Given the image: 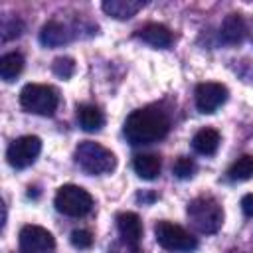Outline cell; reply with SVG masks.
Segmentation results:
<instances>
[{
    "instance_id": "cell-24",
    "label": "cell",
    "mask_w": 253,
    "mask_h": 253,
    "mask_svg": "<svg viewBox=\"0 0 253 253\" xmlns=\"http://www.w3.org/2000/svg\"><path fill=\"white\" fill-rule=\"evenodd\" d=\"M241 210H243L245 215L253 217V194H247V196L241 198Z\"/></svg>"
},
{
    "instance_id": "cell-17",
    "label": "cell",
    "mask_w": 253,
    "mask_h": 253,
    "mask_svg": "<svg viewBox=\"0 0 253 253\" xmlns=\"http://www.w3.org/2000/svg\"><path fill=\"white\" fill-rule=\"evenodd\" d=\"M77 119H79L81 128L87 132H95L105 125V115L95 105H81L77 109Z\"/></svg>"
},
{
    "instance_id": "cell-23",
    "label": "cell",
    "mask_w": 253,
    "mask_h": 253,
    "mask_svg": "<svg viewBox=\"0 0 253 253\" xmlns=\"http://www.w3.org/2000/svg\"><path fill=\"white\" fill-rule=\"evenodd\" d=\"M22 34V22L20 20H10V24L6 22L4 26H2V40L6 42V40H10V38H18Z\"/></svg>"
},
{
    "instance_id": "cell-22",
    "label": "cell",
    "mask_w": 253,
    "mask_h": 253,
    "mask_svg": "<svg viewBox=\"0 0 253 253\" xmlns=\"http://www.w3.org/2000/svg\"><path fill=\"white\" fill-rule=\"evenodd\" d=\"M69 241H71V245L77 247V249H89V247L93 245V235H91V231H87V229H75V231H71Z\"/></svg>"
},
{
    "instance_id": "cell-4",
    "label": "cell",
    "mask_w": 253,
    "mask_h": 253,
    "mask_svg": "<svg viewBox=\"0 0 253 253\" xmlns=\"http://www.w3.org/2000/svg\"><path fill=\"white\" fill-rule=\"evenodd\" d=\"M20 105L34 115L51 117L59 105V95L51 85H40V83H28L20 91Z\"/></svg>"
},
{
    "instance_id": "cell-8",
    "label": "cell",
    "mask_w": 253,
    "mask_h": 253,
    "mask_svg": "<svg viewBox=\"0 0 253 253\" xmlns=\"http://www.w3.org/2000/svg\"><path fill=\"white\" fill-rule=\"evenodd\" d=\"M20 253H51L55 247L53 235L42 225H24L18 235Z\"/></svg>"
},
{
    "instance_id": "cell-6",
    "label": "cell",
    "mask_w": 253,
    "mask_h": 253,
    "mask_svg": "<svg viewBox=\"0 0 253 253\" xmlns=\"http://www.w3.org/2000/svg\"><path fill=\"white\" fill-rule=\"evenodd\" d=\"M154 237L160 247L168 251H194L198 247V239L190 235L184 227L172 221H158L154 227Z\"/></svg>"
},
{
    "instance_id": "cell-5",
    "label": "cell",
    "mask_w": 253,
    "mask_h": 253,
    "mask_svg": "<svg viewBox=\"0 0 253 253\" xmlns=\"http://www.w3.org/2000/svg\"><path fill=\"white\" fill-rule=\"evenodd\" d=\"M53 204H55V210L59 213L69 215V217H81V215H87L91 211L93 196L81 186L65 184L57 190Z\"/></svg>"
},
{
    "instance_id": "cell-1",
    "label": "cell",
    "mask_w": 253,
    "mask_h": 253,
    "mask_svg": "<svg viewBox=\"0 0 253 253\" xmlns=\"http://www.w3.org/2000/svg\"><path fill=\"white\" fill-rule=\"evenodd\" d=\"M168 130H170V119L158 107L136 109L125 121V136L132 146L156 142L164 138Z\"/></svg>"
},
{
    "instance_id": "cell-2",
    "label": "cell",
    "mask_w": 253,
    "mask_h": 253,
    "mask_svg": "<svg viewBox=\"0 0 253 253\" xmlns=\"http://www.w3.org/2000/svg\"><path fill=\"white\" fill-rule=\"evenodd\" d=\"M188 219L190 225L204 235L215 233L223 223V210L219 202L211 196H200L194 198L188 204Z\"/></svg>"
},
{
    "instance_id": "cell-21",
    "label": "cell",
    "mask_w": 253,
    "mask_h": 253,
    "mask_svg": "<svg viewBox=\"0 0 253 253\" xmlns=\"http://www.w3.org/2000/svg\"><path fill=\"white\" fill-rule=\"evenodd\" d=\"M51 69H53V73H55L57 77L67 79V77H71L73 71H75V61H73L71 57H57V59H53Z\"/></svg>"
},
{
    "instance_id": "cell-3",
    "label": "cell",
    "mask_w": 253,
    "mask_h": 253,
    "mask_svg": "<svg viewBox=\"0 0 253 253\" xmlns=\"http://www.w3.org/2000/svg\"><path fill=\"white\" fill-rule=\"evenodd\" d=\"M75 162L83 172L93 174V176L107 174V172L115 170V166H117L115 154L109 148H105L103 144L93 142V140H85L75 148Z\"/></svg>"
},
{
    "instance_id": "cell-16",
    "label": "cell",
    "mask_w": 253,
    "mask_h": 253,
    "mask_svg": "<svg viewBox=\"0 0 253 253\" xmlns=\"http://www.w3.org/2000/svg\"><path fill=\"white\" fill-rule=\"evenodd\" d=\"M132 168L138 178L142 180H154L160 174L162 162L156 154H136L132 160Z\"/></svg>"
},
{
    "instance_id": "cell-11",
    "label": "cell",
    "mask_w": 253,
    "mask_h": 253,
    "mask_svg": "<svg viewBox=\"0 0 253 253\" xmlns=\"http://www.w3.org/2000/svg\"><path fill=\"white\" fill-rule=\"evenodd\" d=\"M142 6H144L142 0H105L103 12L117 20H128L138 10H142Z\"/></svg>"
},
{
    "instance_id": "cell-7",
    "label": "cell",
    "mask_w": 253,
    "mask_h": 253,
    "mask_svg": "<svg viewBox=\"0 0 253 253\" xmlns=\"http://www.w3.org/2000/svg\"><path fill=\"white\" fill-rule=\"evenodd\" d=\"M42 152V140L34 134H26V136H20L16 138L8 150H6V158H8V164L16 170H24L28 166H32L36 162V158L40 156Z\"/></svg>"
},
{
    "instance_id": "cell-9",
    "label": "cell",
    "mask_w": 253,
    "mask_h": 253,
    "mask_svg": "<svg viewBox=\"0 0 253 253\" xmlns=\"http://www.w3.org/2000/svg\"><path fill=\"white\" fill-rule=\"evenodd\" d=\"M227 101V87L221 83L206 81L196 87V107L200 113H215Z\"/></svg>"
},
{
    "instance_id": "cell-10",
    "label": "cell",
    "mask_w": 253,
    "mask_h": 253,
    "mask_svg": "<svg viewBox=\"0 0 253 253\" xmlns=\"http://www.w3.org/2000/svg\"><path fill=\"white\" fill-rule=\"evenodd\" d=\"M117 227H119V233H121L123 241L126 243V247L132 253H140V239H142L140 217L132 211H123L117 215Z\"/></svg>"
},
{
    "instance_id": "cell-15",
    "label": "cell",
    "mask_w": 253,
    "mask_h": 253,
    "mask_svg": "<svg viewBox=\"0 0 253 253\" xmlns=\"http://www.w3.org/2000/svg\"><path fill=\"white\" fill-rule=\"evenodd\" d=\"M219 132L215 128H200L194 138H192V146L198 154H204V156H211L215 154L217 146H219Z\"/></svg>"
},
{
    "instance_id": "cell-19",
    "label": "cell",
    "mask_w": 253,
    "mask_h": 253,
    "mask_svg": "<svg viewBox=\"0 0 253 253\" xmlns=\"http://www.w3.org/2000/svg\"><path fill=\"white\" fill-rule=\"evenodd\" d=\"M227 176H229V180H233V182L251 180V178H253V156H251V154L239 156V158L229 166Z\"/></svg>"
},
{
    "instance_id": "cell-12",
    "label": "cell",
    "mask_w": 253,
    "mask_h": 253,
    "mask_svg": "<svg viewBox=\"0 0 253 253\" xmlns=\"http://www.w3.org/2000/svg\"><path fill=\"white\" fill-rule=\"evenodd\" d=\"M142 42H146L148 45H152V47H168L170 43H172V34H170V30L166 28V26H162V24H146L144 28H140L138 30V34H136Z\"/></svg>"
},
{
    "instance_id": "cell-20",
    "label": "cell",
    "mask_w": 253,
    "mask_h": 253,
    "mask_svg": "<svg viewBox=\"0 0 253 253\" xmlns=\"http://www.w3.org/2000/svg\"><path fill=\"white\" fill-rule=\"evenodd\" d=\"M174 174L180 178V180H186V178H192L194 172H196V162L188 156H180L176 162H174Z\"/></svg>"
},
{
    "instance_id": "cell-14",
    "label": "cell",
    "mask_w": 253,
    "mask_h": 253,
    "mask_svg": "<svg viewBox=\"0 0 253 253\" xmlns=\"http://www.w3.org/2000/svg\"><path fill=\"white\" fill-rule=\"evenodd\" d=\"M71 40V34L69 30L61 24V22H47L42 32H40V42L47 47H57V45H63Z\"/></svg>"
},
{
    "instance_id": "cell-18",
    "label": "cell",
    "mask_w": 253,
    "mask_h": 253,
    "mask_svg": "<svg viewBox=\"0 0 253 253\" xmlns=\"http://www.w3.org/2000/svg\"><path fill=\"white\" fill-rule=\"evenodd\" d=\"M24 69V57L18 51L4 53L0 57V77L4 81H14Z\"/></svg>"
},
{
    "instance_id": "cell-13",
    "label": "cell",
    "mask_w": 253,
    "mask_h": 253,
    "mask_svg": "<svg viewBox=\"0 0 253 253\" xmlns=\"http://www.w3.org/2000/svg\"><path fill=\"white\" fill-rule=\"evenodd\" d=\"M247 34V26H245V20L239 16V14H229L223 24H221V38L225 43L229 45H237L243 42Z\"/></svg>"
}]
</instances>
